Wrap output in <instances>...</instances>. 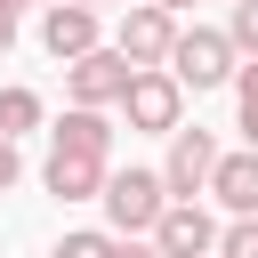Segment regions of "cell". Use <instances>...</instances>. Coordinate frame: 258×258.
Here are the masks:
<instances>
[{
	"label": "cell",
	"instance_id": "obj_6",
	"mask_svg": "<svg viewBox=\"0 0 258 258\" xmlns=\"http://www.w3.org/2000/svg\"><path fill=\"white\" fill-rule=\"evenodd\" d=\"M210 169H218V137L210 129H169V161H161V185L177 194V202H194V194H210Z\"/></svg>",
	"mask_w": 258,
	"mask_h": 258
},
{
	"label": "cell",
	"instance_id": "obj_11",
	"mask_svg": "<svg viewBox=\"0 0 258 258\" xmlns=\"http://www.w3.org/2000/svg\"><path fill=\"white\" fill-rule=\"evenodd\" d=\"M48 145H73V153H113V121H105V105H73V113L48 129Z\"/></svg>",
	"mask_w": 258,
	"mask_h": 258
},
{
	"label": "cell",
	"instance_id": "obj_9",
	"mask_svg": "<svg viewBox=\"0 0 258 258\" xmlns=\"http://www.w3.org/2000/svg\"><path fill=\"white\" fill-rule=\"evenodd\" d=\"M105 177H113V153H73V145H48L40 185H48L56 202H97V194H105Z\"/></svg>",
	"mask_w": 258,
	"mask_h": 258
},
{
	"label": "cell",
	"instance_id": "obj_18",
	"mask_svg": "<svg viewBox=\"0 0 258 258\" xmlns=\"http://www.w3.org/2000/svg\"><path fill=\"white\" fill-rule=\"evenodd\" d=\"M16 177H24V161H16V137H0V194H8Z\"/></svg>",
	"mask_w": 258,
	"mask_h": 258
},
{
	"label": "cell",
	"instance_id": "obj_13",
	"mask_svg": "<svg viewBox=\"0 0 258 258\" xmlns=\"http://www.w3.org/2000/svg\"><path fill=\"white\" fill-rule=\"evenodd\" d=\"M234 113H242V121H234V129H242V137H250V145H258V56H250V64H242V73H234Z\"/></svg>",
	"mask_w": 258,
	"mask_h": 258
},
{
	"label": "cell",
	"instance_id": "obj_22",
	"mask_svg": "<svg viewBox=\"0 0 258 258\" xmlns=\"http://www.w3.org/2000/svg\"><path fill=\"white\" fill-rule=\"evenodd\" d=\"M40 8H48V0H40Z\"/></svg>",
	"mask_w": 258,
	"mask_h": 258
},
{
	"label": "cell",
	"instance_id": "obj_20",
	"mask_svg": "<svg viewBox=\"0 0 258 258\" xmlns=\"http://www.w3.org/2000/svg\"><path fill=\"white\" fill-rule=\"evenodd\" d=\"M89 8H129V0H89Z\"/></svg>",
	"mask_w": 258,
	"mask_h": 258
},
{
	"label": "cell",
	"instance_id": "obj_10",
	"mask_svg": "<svg viewBox=\"0 0 258 258\" xmlns=\"http://www.w3.org/2000/svg\"><path fill=\"white\" fill-rule=\"evenodd\" d=\"M210 194H218L234 218H258V145H242V153H218V169H210Z\"/></svg>",
	"mask_w": 258,
	"mask_h": 258
},
{
	"label": "cell",
	"instance_id": "obj_4",
	"mask_svg": "<svg viewBox=\"0 0 258 258\" xmlns=\"http://www.w3.org/2000/svg\"><path fill=\"white\" fill-rule=\"evenodd\" d=\"M113 48H121L129 64H169V48H177V8H161V0H129L121 24H113Z\"/></svg>",
	"mask_w": 258,
	"mask_h": 258
},
{
	"label": "cell",
	"instance_id": "obj_12",
	"mask_svg": "<svg viewBox=\"0 0 258 258\" xmlns=\"http://www.w3.org/2000/svg\"><path fill=\"white\" fill-rule=\"evenodd\" d=\"M48 121V105H40V89H24V81H8L0 89V137H24V129H40Z\"/></svg>",
	"mask_w": 258,
	"mask_h": 258
},
{
	"label": "cell",
	"instance_id": "obj_1",
	"mask_svg": "<svg viewBox=\"0 0 258 258\" xmlns=\"http://www.w3.org/2000/svg\"><path fill=\"white\" fill-rule=\"evenodd\" d=\"M121 121L145 129V137H169V129L185 121V81H177L169 64H137L129 89H121Z\"/></svg>",
	"mask_w": 258,
	"mask_h": 258
},
{
	"label": "cell",
	"instance_id": "obj_2",
	"mask_svg": "<svg viewBox=\"0 0 258 258\" xmlns=\"http://www.w3.org/2000/svg\"><path fill=\"white\" fill-rule=\"evenodd\" d=\"M234 56H242V48H234V40L218 32V24H177V48H169V73H177V81H185V89L202 97V89H226V81L242 73Z\"/></svg>",
	"mask_w": 258,
	"mask_h": 258
},
{
	"label": "cell",
	"instance_id": "obj_3",
	"mask_svg": "<svg viewBox=\"0 0 258 258\" xmlns=\"http://www.w3.org/2000/svg\"><path fill=\"white\" fill-rule=\"evenodd\" d=\"M97 202H105V226H113V234H153V218L169 210V185H161V169H137V161H129V169L105 177Z\"/></svg>",
	"mask_w": 258,
	"mask_h": 258
},
{
	"label": "cell",
	"instance_id": "obj_16",
	"mask_svg": "<svg viewBox=\"0 0 258 258\" xmlns=\"http://www.w3.org/2000/svg\"><path fill=\"white\" fill-rule=\"evenodd\" d=\"M56 258H113V234L81 226V234H64V242H56Z\"/></svg>",
	"mask_w": 258,
	"mask_h": 258
},
{
	"label": "cell",
	"instance_id": "obj_14",
	"mask_svg": "<svg viewBox=\"0 0 258 258\" xmlns=\"http://www.w3.org/2000/svg\"><path fill=\"white\" fill-rule=\"evenodd\" d=\"M218 258H258V218H234V226H218Z\"/></svg>",
	"mask_w": 258,
	"mask_h": 258
},
{
	"label": "cell",
	"instance_id": "obj_21",
	"mask_svg": "<svg viewBox=\"0 0 258 258\" xmlns=\"http://www.w3.org/2000/svg\"><path fill=\"white\" fill-rule=\"evenodd\" d=\"M161 8H194V0H161Z\"/></svg>",
	"mask_w": 258,
	"mask_h": 258
},
{
	"label": "cell",
	"instance_id": "obj_15",
	"mask_svg": "<svg viewBox=\"0 0 258 258\" xmlns=\"http://www.w3.org/2000/svg\"><path fill=\"white\" fill-rule=\"evenodd\" d=\"M226 40H234L242 56H258V0H234V16H226Z\"/></svg>",
	"mask_w": 258,
	"mask_h": 258
},
{
	"label": "cell",
	"instance_id": "obj_7",
	"mask_svg": "<svg viewBox=\"0 0 258 258\" xmlns=\"http://www.w3.org/2000/svg\"><path fill=\"white\" fill-rule=\"evenodd\" d=\"M153 250L161 258H218V218L202 202H177L169 194V210L153 218Z\"/></svg>",
	"mask_w": 258,
	"mask_h": 258
},
{
	"label": "cell",
	"instance_id": "obj_17",
	"mask_svg": "<svg viewBox=\"0 0 258 258\" xmlns=\"http://www.w3.org/2000/svg\"><path fill=\"white\" fill-rule=\"evenodd\" d=\"M113 258H161L153 234H113Z\"/></svg>",
	"mask_w": 258,
	"mask_h": 258
},
{
	"label": "cell",
	"instance_id": "obj_8",
	"mask_svg": "<svg viewBox=\"0 0 258 258\" xmlns=\"http://www.w3.org/2000/svg\"><path fill=\"white\" fill-rule=\"evenodd\" d=\"M97 40H105V24H97V8H89V0H48V8H40V48H48L56 64L89 56Z\"/></svg>",
	"mask_w": 258,
	"mask_h": 258
},
{
	"label": "cell",
	"instance_id": "obj_19",
	"mask_svg": "<svg viewBox=\"0 0 258 258\" xmlns=\"http://www.w3.org/2000/svg\"><path fill=\"white\" fill-rule=\"evenodd\" d=\"M16 8H24V0H0V56L16 48Z\"/></svg>",
	"mask_w": 258,
	"mask_h": 258
},
{
	"label": "cell",
	"instance_id": "obj_5",
	"mask_svg": "<svg viewBox=\"0 0 258 258\" xmlns=\"http://www.w3.org/2000/svg\"><path fill=\"white\" fill-rule=\"evenodd\" d=\"M129 73H137V64H129L113 40H97L89 56H73V64H64V97H73V105H121Z\"/></svg>",
	"mask_w": 258,
	"mask_h": 258
}]
</instances>
